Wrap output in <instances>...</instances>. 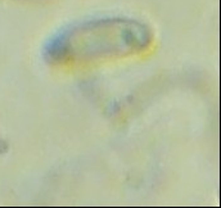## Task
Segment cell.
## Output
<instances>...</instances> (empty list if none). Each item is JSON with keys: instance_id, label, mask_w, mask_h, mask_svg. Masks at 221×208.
<instances>
[{"instance_id": "6da1fadb", "label": "cell", "mask_w": 221, "mask_h": 208, "mask_svg": "<svg viewBox=\"0 0 221 208\" xmlns=\"http://www.w3.org/2000/svg\"><path fill=\"white\" fill-rule=\"evenodd\" d=\"M154 45L147 23L129 17H99L60 28L42 46V58L55 67H84L139 57Z\"/></svg>"}]
</instances>
